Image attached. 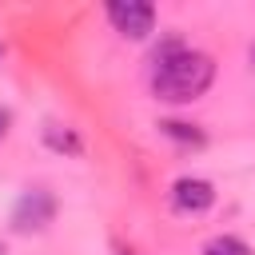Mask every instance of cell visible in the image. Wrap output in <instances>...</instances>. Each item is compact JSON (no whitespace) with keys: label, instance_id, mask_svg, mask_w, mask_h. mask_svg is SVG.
I'll list each match as a JSON object with an SVG mask.
<instances>
[{"label":"cell","instance_id":"6da1fadb","mask_svg":"<svg viewBox=\"0 0 255 255\" xmlns=\"http://www.w3.org/2000/svg\"><path fill=\"white\" fill-rule=\"evenodd\" d=\"M215 80V60L195 48H179L175 56L155 60L151 68V96L163 104H191Z\"/></svg>","mask_w":255,"mask_h":255},{"label":"cell","instance_id":"7a4b0ae2","mask_svg":"<svg viewBox=\"0 0 255 255\" xmlns=\"http://www.w3.org/2000/svg\"><path fill=\"white\" fill-rule=\"evenodd\" d=\"M56 215V195L48 187H28L16 207H12V227L16 231H44Z\"/></svg>","mask_w":255,"mask_h":255},{"label":"cell","instance_id":"3957f363","mask_svg":"<svg viewBox=\"0 0 255 255\" xmlns=\"http://www.w3.org/2000/svg\"><path fill=\"white\" fill-rule=\"evenodd\" d=\"M108 20L120 36H131V40H143L155 24V8L147 0H112L108 4Z\"/></svg>","mask_w":255,"mask_h":255},{"label":"cell","instance_id":"277c9868","mask_svg":"<svg viewBox=\"0 0 255 255\" xmlns=\"http://www.w3.org/2000/svg\"><path fill=\"white\" fill-rule=\"evenodd\" d=\"M171 203L183 215H203L215 203V187L207 179H199V175H183V179L171 183Z\"/></svg>","mask_w":255,"mask_h":255},{"label":"cell","instance_id":"5b68a950","mask_svg":"<svg viewBox=\"0 0 255 255\" xmlns=\"http://www.w3.org/2000/svg\"><path fill=\"white\" fill-rule=\"evenodd\" d=\"M44 143L52 151H60V155H84V139L68 124H44Z\"/></svg>","mask_w":255,"mask_h":255},{"label":"cell","instance_id":"8992f818","mask_svg":"<svg viewBox=\"0 0 255 255\" xmlns=\"http://www.w3.org/2000/svg\"><path fill=\"white\" fill-rule=\"evenodd\" d=\"M159 131H163L167 139H175V143H191V147H203V143H207V135H203L195 124H183V120H163Z\"/></svg>","mask_w":255,"mask_h":255},{"label":"cell","instance_id":"52a82bcc","mask_svg":"<svg viewBox=\"0 0 255 255\" xmlns=\"http://www.w3.org/2000/svg\"><path fill=\"white\" fill-rule=\"evenodd\" d=\"M203 255H251V247L239 235H215V239H207Z\"/></svg>","mask_w":255,"mask_h":255},{"label":"cell","instance_id":"ba28073f","mask_svg":"<svg viewBox=\"0 0 255 255\" xmlns=\"http://www.w3.org/2000/svg\"><path fill=\"white\" fill-rule=\"evenodd\" d=\"M4 131H8V112L0 108V139H4Z\"/></svg>","mask_w":255,"mask_h":255},{"label":"cell","instance_id":"9c48e42d","mask_svg":"<svg viewBox=\"0 0 255 255\" xmlns=\"http://www.w3.org/2000/svg\"><path fill=\"white\" fill-rule=\"evenodd\" d=\"M0 60H4V44H0Z\"/></svg>","mask_w":255,"mask_h":255}]
</instances>
